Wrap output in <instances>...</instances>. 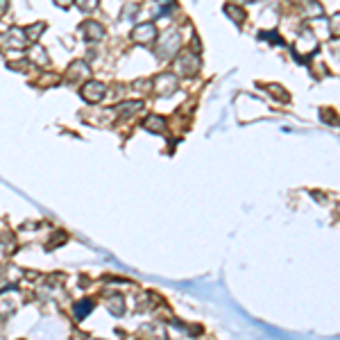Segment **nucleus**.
I'll return each instance as SVG.
<instances>
[{
	"label": "nucleus",
	"instance_id": "f257e3e1",
	"mask_svg": "<svg viewBox=\"0 0 340 340\" xmlns=\"http://www.w3.org/2000/svg\"><path fill=\"white\" fill-rule=\"evenodd\" d=\"M179 45H181L179 32H177V30H168L166 34H163V39H161V43H159V48H157V57H161V59L172 57V54L179 50Z\"/></svg>",
	"mask_w": 340,
	"mask_h": 340
},
{
	"label": "nucleus",
	"instance_id": "f03ea898",
	"mask_svg": "<svg viewBox=\"0 0 340 340\" xmlns=\"http://www.w3.org/2000/svg\"><path fill=\"white\" fill-rule=\"evenodd\" d=\"M104 93H107V86L100 84V82H86L82 86V98L89 100V102H100L104 98Z\"/></svg>",
	"mask_w": 340,
	"mask_h": 340
},
{
	"label": "nucleus",
	"instance_id": "7ed1b4c3",
	"mask_svg": "<svg viewBox=\"0 0 340 340\" xmlns=\"http://www.w3.org/2000/svg\"><path fill=\"white\" fill-rule=\"evenodd\" d=\"M197 68H199V59L193 52H184L181 59L177 61V71L181 75H193V73H197Z\"/></svg>",
	"mask_w": 340,
	"mask_h": 340
},
{
	"label": "nucleus",
	"instance_id": "20e7f679",
	"mask_svg": "<svg viewBox=\"0 0 340 340\" xmlns=\"http://www.w3.org/2000/svg\"><path fill=\"white\" fill-rule=\"evenodd\" d=\"M154 36H157V30H154L152 23L136 25V30H131V41H136V43H150Z\"/></svg>",
	"mask_w": 340,
	"mask_h": 340
},
{
	"label": "nucleus",
	"instance_id": "39448f33",
	"mask_svg": "<svg viewBox=\"0 0 340 340\" xmlns=\"http://www.w3.org/2000/svg\"><path fill=\"white\" fill-rule=\"evenodd\" d=\"M157 91L161 95H170L172 91H177V80L172 75H161L157 77Z\"/></svg>",
	"mask_w": 340,
	"mask_h": 340
},
{
	"label": "nucleus",
	"instance_id": "423d86ee",
	"mask_svg": "<svg viewBox=\"0 0 340 340\" xmlns=\"http://www.w3.org/2000/svg\"><path fill=\"white\" fill-rule=\"evenodd\" d=\"M82 30H84V34H86V39L89 41H100V39H104V27L100 25V23H84L82 25Z\"/></svg>",
	"mask_w": 340,
	"mask_h": 340
},
{
	"label": "nucleus",
	"instance_id": "0eeeda50",
	"mask_svg": "<svg viewBox=\"0 0 340 340\" xmlns=\"http://www.w3.org/2000/svg\"><path fill=\"white\" fill-rule=\"evenodd\" d=\"M25 45V34H18V30H12L7 34V48L12 50H23Z\"/></svg>",
	"mask_w": 340,
	"mask_h": 340
},
{
	"label": "nucleus",
	"instance_id": "6e6552de",
	"mask_svg": "<svg viewBox=\"0 0 340 340\" xmlns=\"http://www.w3.org/2000/svg\"><path fill=\"white\" fill-rule=\"evenodd\" d=\"M143 127L148 131H163V127H166V122H163V118L159 116H150L143 120Z\"/></svg>",
	"mask_w": 340,
	"mask_h": 340
},
{
	"label": "nucleus",
	"instance_id": "1a4fd4ad",
	"mask_svg": "<svg viewBox=\"0 0 340 340\" xmlns=\"http://www.w3.org/2000/svg\"><path fill=\"white\" fill-rule=\"evenodd\" d=\"M32 61H39L41 66H48V54H45V50L41 48V45H34V50H32Z\"/></svg>",
	"mask_w": 340,
	"mask_h": 340
},
{
	"label": "nucleus",
	"instance_id": "9d476101",
	"mask_svg": "<svg viewBox=\"0 0 340 340\" xmlns=\"http://www.w3.org/2000/svg\"><path fill=\"white\" fill-rule=\"evenodd\" d=\"M107 308L111 313H116V315H120L122 311H125V304H122V297H111L107 302Z\"/></svg>",
	"mask_w": 340,
	"mask_h": 340
},
{
	"label": "nucleus",
	"instance_id": "9b49d317",
	"mask_svg": "<svg viewBox=\"0 0 340 340\" xmlns=\"http://www.w3.org/2000/svg\"><path fill=\"white\" fill-rule=\"evenodd\" d=\"M43 27H45L43 23H36V25H30V27H27V32H25V36H27V39H32V41H36L41 34H43Z\"/></svg>",
	"mask_w": 340,
	"mask_h": 340
},
{
	"label": "nucleus",
	"instance_id": "f8f14e48",
	"mask_svg": "<svg viewBox=\"0 0 340 340\" xmlns=\"http://www.w3.org/2000/svg\"><path fill=\"white\" fill-rule=\"evenodd\" d=\"M91 308H93V302H89V299H82V304H77V306H75V315L82 320V317L86 315V311H91Z\"/></svg>",
	"mask_w": 340,
	"mask_h": 340
},
{
	"label": "nucleus",
	"instance_id": "ddd939ff",
	"mask_svg": "<svg viewBox=\"0 0 340 340\" xmlns=\"http://www.w3.org/2000/svg\"><path fill=\"white\" fill-rule=\"evenodd\" d=\"M75 5L82 9V12H91V9L98 7V0H75Z\"/></svg>",
	"mask_w": 340,
	"mask_h": 340
},
{
	"label": "nucleus",
	"instance_id": "4468645a",
	"mask_svg": "<svg viewBox=\"0 0 340 340\" xmlns=\"http://www.w3.org/2000/svg\"><path fill=\"white\" fill-rule=\"evenodd\" d=\"M227 12H229V16H231V18H236L238 23L245 18V16H243V12H240L238 7H234V5H227Z\"/></svg>",
	"mask_w": 340,
	"mask_h": 340
},
{
	"label": "nucleus",
	"instance_id": "2eb2a0df",
	"mask_svg": "<svg viewBox=\"0 0 340 340\" xmlns=\"http://www.w3.org/2000/svg\"><path fill=\"white\" fill-rule=\"evenodd\" d=\"M134 9H136V5H129V7H125V14H122V18H134Z\"/></svg>",
	"mask_w": 340,
	"mask_h": 340
},
{
	"label": "nucleus",
	"instance_id": "dca6fc26",
	"mask_svg": "<svg viewBox=\"0 0 340 340\" xmlns=\"http://www.w3.org/2000/svg\"><path fill=\"white\" fill-rule=\"evenodd\" d=\"M333 32H335V34H340V14L333 18Z\"/></svg>",
	"mask_w": 340,
	"mask_h": 340
}]
</instances>
